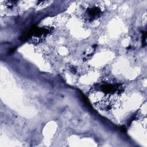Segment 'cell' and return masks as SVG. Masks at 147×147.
<instances>
[{
  "instance_id": "1",
  "label": "cell",
  "mask_w": 147,
  "mask_h": 147,
  "mask_svg": "<svg viewBox=\"0 0 147 147\" xmlns=\"http://www.w3.org/2000/svg\"><path fill=\"white\" fill-rule=\"evenodd\" d=\"M123 91L122 83L115 79L106 78L91 87L89 98L98 109L107 111L113 107Z\"/></svg>"
},
{
  "instance_id": "3",
  "label": "cell",
  "mask_w": 147,
  "mask_h": 147,
  "mask_svg": "<svg viewBox=\"0 0 147 147\" xmlns=\"http://www.w3.org/2000/svg\"><path fill=\"white\" fill-rule=\"evenodd\" d=\"M51 29L47 27L34 26L22 37L23 40H30L32 42L38 44L51 32Z\"/></svg>"
},
{
  "instance_id": "2",
  "label": "cell",
  "mask_w": 147,
  "mask_h": 147,
  "mask_svg": "<svg viewBox=\"0 0 147 147\" xmlns=\"http://www.w3.org/2000/svg\"><path fill=\"white\" fill-rule=\"evenodd\" d=\"M82 18L87 22H91L101 17L103 9L100 3L98 2H88L83 6Z\"/></svg>"
}]
</instances>
